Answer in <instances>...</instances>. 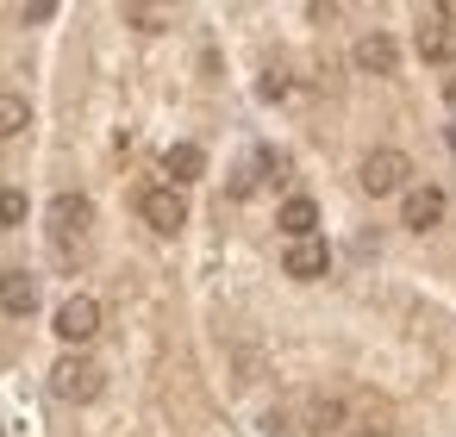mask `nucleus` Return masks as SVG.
Masks as SVG:
<instances>
[{"instance_id":"nucleus-3","label":"nucleus","mask_w":456,"mask_h":437,"mask_svg":"<svg viewBox=\"0 0 456 437\" xmlns=\"http://www.w3.org/2000/svg\"><path fill=\"white\" fill-rule=\"evenodd\" d=\"M406 175H412L406 150H369V157H362V169H356L362 194H400V188H406Z\"/></svg>"},{"instance_id":"nucleus-4","label":"nucleus","mask_w":456,"mask_h":437,"mask_svg":"<svg viewBox=\"0 0 456 437\" xmlns=\"http://www.w3.org/2000/svg\"><path fill=\"white\" fill-rule=\"evenodd\" d=\"M88 225H94V200L88 194H57L51 200V238L57 244H82Z\"/></svg>"},{"instance_id":"nucleus-2","label":"nucleus","mask_w":456,"mask_h":437,"mask_svg":"<svg viewBox=\"0 0 456 437\" xmlns=\"http://www.w3.org/2000/svg\"><path fill=\"white\" fill-rule=\"evenodd\" d=\"M138 219H144L151 231H163V238H175V231L188 225V200H182V188H169V182L144 188V194H138Z\"/></svg>"},{"instance_id":"nucleus-18","label":"nucleus","mask_w":456,"mask_h":437,"mask_svg":"<svg viewBox=\"0 0 456 437\" xmlns=\"http://www.w3.org/2000/svg\"><path fill=\"white\" fill-rule=\"evenodd\" d=\"M356 437H387V431H356Z\"/></svg>"},{"instance_id":"nucleus-15","label":"nucleus","mask_w":456,"mask_h":437,"mask_svg":"<svg viewBox=\"0 0 456 437\" xmlns=\"http://www.w3.org/2000/svg\"><path fill=\"white\" fill-rule=\"evenodd\" d=\"M126 20H132L138 32H163V13H151V7H126Z\"/></svg>"},{"instance_id":"nucleus-9","label":"nucleus","mask_w":456,"mask_h":437,"mask_svg":"<svg viewBox=\"0 0 456 437\" xmlns=\"http://www.w3.org/2000/svg\"><path fill=\"white\" fill-rule=\"evenodd\" d=\"M275 225L288 231V244H300V238H319V206H313L306 194H288V200H281V213H275Z\"/></svg>"},{"instance_id":"nucleus-10","label":"nucleus","mask_w":456,"mask_h":437,"mask_svg":"<svg viewBox=\"0 0 456 437\" xmlns=\"http://www.w3.org/2000/svg\"><path fill=\"white\" fill-rule=\"evenodd\" d=\"M0 306H7L13 319L38 312V275H26V269H7V275H0Z\"/></svg>"},{"instance_id":"nucleus-17","label":"nucleus","mask_w":456,"mask_h":437,"mask_svg":"<svg viewBox=\"0 0 456 437\" xmlns=\"http://www.w3.org/2000/svg\"><path fill=\"white\" fill-rule=\"evenodd\" d=\"M288 94V76H263V101H281Z\"/></svg>"},{"instance_id":"nucleus-11","label":"nucleus","mask_w":456,"mask_h":437,"mask_svg":"<svg viewBox=\"0 0 456 437\" xmlns=\"http://www.w3.org/2000/svg\"><path fill=\"white\" fill-rule=\"evenodd\" d=\"M163 169H169V188H188V182L207 175V150L200 144H169L163 150Z\"/></svg>"},{"instance_id":"nucleus-7","label":"nucleus","mask_w":456,"mask_h":437,"mask_svg":"<svg viewBox=\"0 0 456 437\" xmlns=\"http://www.w3.org/2000/svg\"><path fill=\"white\" fill-rule=\"evenodd\" d=\"M350 63H356L362 76H394V69H400V45H394L387 32H362L356 51H350Z\"/></svg>"},{"instance_id":"nucleus-6","label":"nucleus","mask_w":456,"mask_h":437,"mask_svg":"<svg viewBox=\"0 0 456 437\" xmlns=\"http://www.w3.org/2000/svg\"><path fill=\"white\" fill-rule=\"evenodd\" d=\"M101 331V300L94 294H69L63 306H57V337L63 344H88Z\"/></svg>"},{"instance_id":"nucleus-12","label":"nucleus","mask_w":456,"mask_h":437,"mask_svg":"<svg viewBox=\"0 0 456 437\" xmlns=\"http://www.w3.org/2000/svg\"><path fill=\"white\" fill-rule=\"evenodd\" d=\"M412 45H419L425 63H456V38H450V26H437V20H425Z\"/></svg>"},{"instance_id":"nucleus-13","label":"nucleus","mask_w":456,"mask_h":437,"mask_svg":"<svg viewBox=\"0 0 456 437\" xmlns=\"http://www.w3.org/2000/svg\"><path fill=\"white\" fill-rule=\"evenodd\" d=\"M32 125V101L13 94V88H0V138H20Z\"/></svg>"},{"instance_id":"nucleus-1","label":"nucleus","mask_w":456,"mask_h":437,"mask_svg":"<svg viewBox=\"0 0 456 437\" xmlns=\"http://www.w3.org/2000/svg\"><path fill=\"white\" fill-rule=\"evenodd\" d=\"M51 393L57 400H69V406H88V400H101L107 393V368L94 362V356H57V368H51Z\"/></svg>"},{"instance_id":"nucleus-16","label":"nucleus","mask_w":456,"mask_h":437,"mask_svg":"<svg viewBox=\"0 0 456 437\" xmlns=\"http://www.w3.org/2000/svg\"><path fill=\"white\" fill-rule=\"evenodd\" d=\"M20 20H32V26H45V20H57V0H32V7H20Z\"/></svg>"},{"instance_id":"nucleus-5","label":"nucleus","mask_w":456,"mask_h":437,"mask_svg":"<svg viewBox=\"0 0 456 437\" xmlns=\"http://www.w3.org/2000/svg\"><path fill=\"white\" fill-rule=\"evenodd\" d=\"M444 213H450V194L444 188H406V200H400V225L406 231H431V225H444Z\"/></svg>"},{"instance_id":"nucleus-8","label":"nucleus","mask_w":456,"mask_h":437,"mask_svg":"<svg viewBox=\"0 0 456 437\" xmlns=\"http://www.w3.org/2000/svg\"><path fill=\"white\" fill-rule=\"evenodd\" d=\"M281 269H288L294 281H319V275L331 269V250H325V238H300V244H288Z\"/></svg>"},{"instance_id":"nucleus-14","label":"nucleus","mask_w":456,"mask_h":437,"mask_svg":"<svg viewBox=\"0 0 456 437\" xmlns=\"http://www.w3.org/2000/svg\"><path fill=\"white\" fill-rule=\"evenodd\" d=\"M0 225H26V194L20 188H0Z\"/></svg>"}]
</instances>
